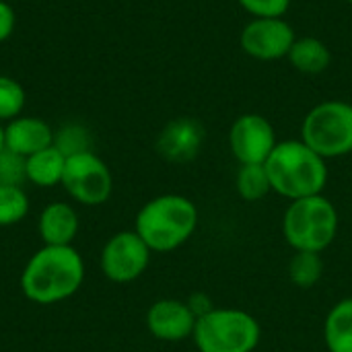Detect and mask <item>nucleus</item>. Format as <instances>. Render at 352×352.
<instances>
[{
  "label": "nucleus",
  "instance_id": "17",
  "mask_svg": "<svg viewBox=\"0 0 352 352\" xmlns=\"http://www.w3.org/2000/svg\"><path fill=\"white\" fill-rule=\"evenodd\" d=\"M324 338L330 352H352V297L330 309L324 324Z\"/></svg>",
  "mask_w": 352,
  "mask_h": 352
},
{
  "label": "nucleus",
  "instance_id": "12",
  "mask_svg": "<svg viewBox=\"0 0 352 352\" xmlns=\"http://www.w3.org/2000/svg\"><path fill=\"white\" fill-rule=\"evenodd\" d=\"M204 142V128L200 122L190 118H179L169 122L157 140V151L163 159L171 163H188L192 161Z\"/></svg>",
  "mask_w": 352,
  "mask_h": 352
},
{
  "label": "nucleus",
  "instance_id": "6",
  "mask_svg": "<svg viewBox=\"0 0 352 352\" xmlns=\"http://www.w3.org/2000/svg\"><path fill=\"white\" fill-rule=\"evenodd\" d=\"M301 140L324 159L352 153V103L322 101L311 107L301 126Z\"/></svg>",
  "mask_w": 352,
  "mask_h": 352
},
{
  "label": "nucleus",
  "instance_id": "27",
  "mask_svg": "<svg viewBox=\"0 0 352 352\" xmlns=\"http://www.w3.org/2000/svg\"><path fill=\"white\" fill-rule=\"evenodd\" d=\"M346 2H349V4H352V0H346Z\"/></svg>",
  "mask_w": 352,
  "mask_h": 352
},
{
  "label": "nucleus",
  "instance_id": "3",
  "mask_svg": "<svg viewBox=\"0 0 352 352\" xmlns=\"http://www.w3.org/2000/svg\"><path fill=\"white\" fill-rule=\"evenodd\" d=\"M198 225L196 204L179 194H163L148 200L136 214L134 231L151 252L167 254L184 245Z\"/></svg>",
  "mask_w": 352,
  "mask_h": 352
},
{
  "label": "nucleus",
  "instance_id": "1",
  "mask_svg": "<svg viewBox=\"0 0 352 352\" xmlns=\"http://www.w3.org/2000/svg\"><path fill=\"white\" fill-rule=\"evenodd\" d=\"M21 291L35 305H56L85 283V260L74 245H41L21 272Z\"/></svg>",
  "mask_w": 352,
  "mask_h": 352
},
{
  "label": "nucleus",
  "instance_id": "18",
  "mask_svg": "<svg viewBox=\"0 0 352 352\" xmlns=\"http://www.w3.org/2000/svg\"><path fill=\"white\" fill-rule=\"evenodd\" d=\"M235 188H237V194L248 202H258L268 192H272L270 177H268V171H266L264 163L241 165L239 171H237Z\"/></svg>",
  "mask_w": 352,
  "mask_h": 352
},
{
  "label": "nucleus",
  "instance_id": "15",
  "mask_svg": "<svg viewBox=\"0 0 352 352\" xmlns=\"http://www.w3.org/2000/svg\"><path fill=\"white\" fill-rule=\"evenodd\" d=\"M287 60L291 66L303 74H320L330 68L332 64V52L326 41L314 35L297 37L289 50Z\"/></svg>",
  "mask_w": 352,
  "mask_h": 352
},
{
  "label": "nucleus",
  "instance_id": "26",
  "mask_svg": "<svg viewBox=\"0 0 352 352\" xmlns=\"http://www.w3.org/2000/svg\"><path fill=\"white\" fill-rule=\"evenodd\" d=\"M0 151H4V124L0 122Z\"/></svg>",
  "mask_w": 352,
  "mask_h": 352
},
{
  "label": "nucleus",
  "instance_id": "10",
  "mask_svg": "<svg viewBox=\"0 0 352 352\" xmlns=\"http://www.w3.org/2000/svg\"><path fill=\"white\" fill-rule=\"evenodd\" d=\"M276 144L274 126L260 113H243L231 124L229 146L239 165L266 163Z\"/></svg>",
  "mask_w": 352,
  "mask_h": 352
},
{
  "label": "nucleus",
  "instance_id": "5",
  "mask_svg": "<svg viewBox=\"0 0 352 352\" xmlns=\"http://www.w3.org/2000/svg\"><path fill=\"white\" fill-rule=\"evenodd\" d=\"M260 334V324L252 314L210 309L198 314L192 338L200 352H254Z\"/></svg>",
  "mask_w": 352,
  "mask_h": 352
},
{
  "label": "nucleus",
  "instance_id": "8",
  "mask_svg": "<svg viewBox=\"0 0 352 352\" xmlns=\"http://www.w3.org/2000/svg\"><path fill=\"white\" fill-rule=\"evenodd\" d=\"M151 254L153 252L136 231H120L105 241L99 256V266L107 280L126 285L144 274Z\"/></svg>",
  "mask_w": 352,
  "mask_h": 352
},
{
  "label": "nucleus",
  "instance_id": "21",
  "mask_svg": "<svg viewBox=\"0 0 352 352\" xmlns=\"http://www.w3.org/2000/svg\"><path fill=\"white\" fill-rule=\"evenodd\" d=\"M54 146L68 159L91 148V134L80 124H64L58 130H54Z\"/></svg>",
  "mask_w": 352,
  "mask_h": 352
},
{
  "label": "nucleus",
  "instance_id": "25",
  "mask_svg": "<svg viewBox=\"0 0 352 352\" xmlns=\"http://www.w3.org/2000/svg\"><path fill=\"white\" fill-rule=\"evenodd\" d=\"M14 27H16L14 8L6 0H0V43L14 33Z\"/></svg>",
  "mask_w": 352,
  "mask_h": 352
},
{
  "label": "nucleus",
  "instance_id": "7",
  "mask_svg": "<svg viewBox=\"0 0 352 352\" xmlns=\"http://www.w3.org/2000/svg\"><path fill=\"white\" fill-rule=\"evenodd\" d=\"M60 186L76 204L101 206L113 192V175L97 153L87 151L66 159Z\"/></svg>",
  "mask_w": 352,
  "mask_h": 352
},
{
  "label": "nucleus",
  "instance_id": "16",
  "mask_svg": "<svg viewBox=\"0 0 352 352\" xmlns=\"http://www.w3.org/2000/svg\"><path fill=\"white\" fill-rule=\"evenodd\" d=\"M66 167V157L52 144L25 159L27 182L37 188H54L62 184Z\"/></svg>",
  "mask_w": 352,
  "mask_h": 352
},
{
  "label": "nucleus",
  "instance_id": "9",
  "mask_svg": "<svg viewBox=\"0 0 352 352\" xmlns=\"http://www.w3.org/2000/svg\"><path fill=\"white\" fill-rule=\"evenodd\" d=\"M295 39V29L285 16H252L239 35L241 50L262 62L287 58Z\"/></svg>",
  "mask_w": 352,
  "mask_h": 352
},
{
  "label": "nucleus",
  "instance_id": "14",
  "mask_svg": "<svg viewBox=\"0 0 352 352\" xmlns=\"http://www.w3.org/2000/svg\"><path fill=\"white\" fill-rule=\"evenodd\" d=\"M80 231V219L72 204L50 202L37 219V233L43 245H72Z\"/></svg>",
  "mask_w": 352,
  "mask_h": 352
},
{
  "label": "nucleus",
  "instance_id": "22",
  "mask_svg": "<svg viewBox=\"0 0 352 352\" xmlns=\"http://www.w3.org/2000/svg\"><path fill=\"white\" fill-rule=\"evenodd\" d=\"M25 101L27 95L23 85L12 76L0 74V122L8 124L10 120L23 116Z\"/></svg>",
  "mask_w": 352,
  "mask_h": 352
},
{
  "label": "nucleus",
  "instance_id": "4",
  "mask_svg": "<svg viewBox=\"0 0 352 352\" xmlns=\"http://www.w3.org/2000/svg\"><path fill=\"white\" fill-rule=\"evenodd\" d=\"M283 233L295 252L322 254L338 233L336 206L322 194L293 200L283 219Z\"/></svg>",
  "mask_w": 352,
  "mask_h": 352
},
{
  "label": "nucleus",
  "instance_id": "19",
  "mask_svg": "<svg viewBox=\"0 0 352 352\" xmlns=\"http://www.w3.org/2000/svg\"><path fill=\"white\" fill-rule=\"evenodd\" d=\"M31 202L23 186H0V229L19 225L29 214Z\"/></svg>",
  "mask_w": 352,
  "mask_h": 352
},
{
  "label": "nucleus",
  "instance_id": "11",
  "mask_svg": "<svg viewBox=\"0 0 352 352\" xmlns=\"http://www.w3.org/2000/svg\"><path fill=\"white\" fill-rule=\"evenodd\" d=\"M198 314L177 299H159L146 311L148 332L163 342H182L194 334Z\"/></svg>",
  "mask_w": 352,
  "mask_h": 352
},
{
  "label": "nucleus",
  "instance_id": "2",
  "mask_svg": "<svg viewBox=\"0 0 352 352\" xmlns=\"http://www.w3.org/2000/svg\"><path fill=\"white\" fill-rule=\"evenodd\" d=\"M272 192L293 200L322 194L328 182L326 159L303 140H285L274 146L264 163Z\"/></svg>",
  "mask_w": 352,
  "mask_h": 352
},
{
  "label": "nucleus",
  "instance_id": "20",
  "mask_svg": "<svg viewBox=\"0 0 352 352\" xmlns=\"http://www.w3.org/2000/svg\"><path fill=\"white\" fill-rule=\"evenodd\" d=\"M324 262L320 254L316 252H295V256L289 262V276L295 287L299 289H311L322 278Z\"/></svg>",
  "mask_w": 352,
  "mask_h": 352
},
{
  "label": "nucleus",
  "instance_id": "23",
  "mask_svg": "<svg viewBox=\"0 0 352 352\" xmlns=\"http://www.w3.org/2000/svg\"><path fill=\"white\" fill-rule=\"evenodd\" d=\"M25 182V157L8 148L0 151V186H23Z\"/></svg>",
  "mask_w": 352,
  "mask_h": 352
},
{
  "label": "nucleus",
  "instance_id": "13",
  "mask_svg": "<svg viewBox=\"0 0 352 352\" xmlns=\"http://www.w3.org/2000/svg\"><path fill=\"white\" fill-rule=\"evenodd\" d=\"M52 144H54V128L41 118L19 116L8 124H4V148L25 159Z\"/></svg>",
  "mask_w": 352,
  "mask_h": 352
},
{
  "label": "nucleus",
  "instance_id": "24",
  "mask_svg": "<svg viewBox=\"0 0 352 352\" xmlns=\"http://www.w3.org/2000/svg\"><path fill=\"white\" fill-rule=\"evenodd\" d=\"M252 16H285L291 0H237Z\"/></svg>",
  "mask_w": 352,
  "mask_h": 352
}]
</instances>
